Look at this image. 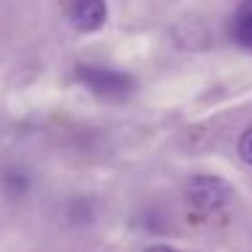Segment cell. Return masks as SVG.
Masks as SVG:
<instances>
[{
  "instance_id": "6da1fadb",
  "label": "cell",
  "mask_w": 252,
  "mask_h": 252,
  "mask_svg": "<svg viewBox=\"0 0 252 252\" xmlns=\"http://www.w3.org/2000/svg\"><path fill=\"white\" fill-rule=\"evenodd\" d=\"M76 79L93 95H98L103 100H125L136 87L127 73L114 71V68H103V65H79Z\"/></svg>"
},
{
  "instance_id": "7a4b0ae2",
  "label": "cell",
  "mask_w": 252,
  "mask_h": 252,
  "mask_svg": "<svg viewBox=\"0 0 252 252\" xmlns=\"http://www.w3.org/2000/svg\"><path fill=\"white\" fill-rule=\"evenodd\" d=\"M230 198V187L220 176H192L187 182V201L195 209L212 212V209L225 206Z\"/></svg>"
},
{
  "instance_id": "3957f363",
  "label": "cell",
  "mask_w": 252,
  "mask_h": 252,
  "mask_svg": "<svg viewBox=\"0 0 252 252\" xmlns=\"http://www.w3.org/2000/svg\"><path fill=\"white\" fill-rule=\"evenodd\" d=\"M63 8H65L68 22L73 25L82 33H95V30L103 28L106 17V0H63Z\"/></svg>"
},
{
  "instance_id": "277c9868",
  "label": "cell",
  "mask_w": 252,
  "mask_h": 252,
  "mask_svg": "<svg viewBox=\"0 0 252 252\" xmlns=\"http://www.w3.org/2000/svg\"><path fill=\"white\" fill-rule=\"evenodd\" d=\"M233 38L239 46L252 52V0H244L233 17Z\"/></svg>"
},
{
  "instance_id": "5b68a950",
  "label": "cell",
  "mask_w": 252,
  "mask_h": 252,
  "mask_svg": "<svg viewBox=\"0 0 252 252\" xmlns=\"http://www.w3.org/2000/svg\"><path fill=\"white\" fill-rule=\"evenodd\" d=\"M3 187H6L11 195H22V192L30 187V182H28V176L19 174V171H8V174L3 176Z\"/></svg>"
},
{
  "instance_id": "8992f818",
  "label": "cell",
  "mask_w": 252,
  "mask_h": 252,
  "mask_svg": "<svg viewBox=\"0 0 252 252\" xmlns=\"http://www.w3.org/2000/svg\"><path fill=\"white\" fill-rule=\"evenodd\" d=\"M239 155L247 165H252V127L244 130V136L239 138Z\"/></svg>"
},
{
  "instance_id": "52a82bcc",
  "label": "cell",
  "mask_w": 252,
  "mask_h": 252,
  "mask_svg": "<svg viewBox=\"0 0 252 252\" xmlns=\"http://www.w3.org/2000/svg\"><path fill=\"white\" fill-rule=\"evenodd\" d=\"M144 252H176V250H171V247H165V244H155V247H147Z\"/></svg>"
}]
</instances>
